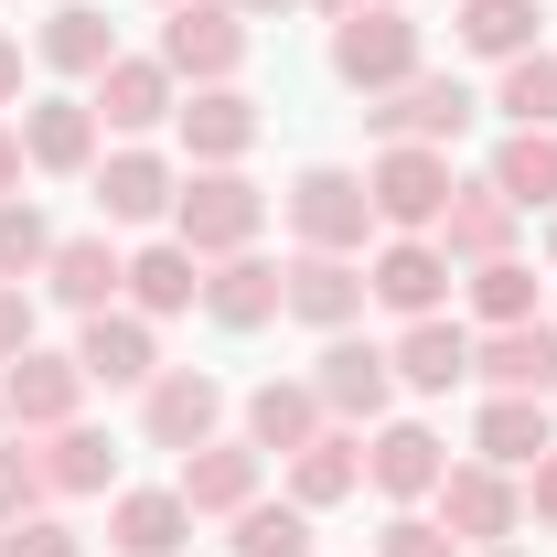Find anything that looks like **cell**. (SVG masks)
<instances>
[{"instance_id": "6da1fadb", "label": "cell", "mask_w": 557, "mask_h": 557, "mask_svg": "<svg viewBox=\"0 0 557 557\" xmlns=\"http://www.w3.org/2000/svg\"><path fill=\"white\" fill-rule=\"evenodd\" d=\"M172 236L194 247V258H247L258 236H269V194L225 161V172H183V194H172Z\"/></svg>"}, {"instance_id": "7a4b0ae2", "label": "cell", "mask_w": 557, "mask_h": 557, "mask_svg": "<svg viewBox=\"0 0 557 557\" xmlns=\"http://www.w3.org/2000/svg\"><path fill=\"white\" fill-rule=\"evenodd\" d=\"M247 44H258V22H247L236 0H172L150 54L172 65V86H236V75H247Z\"/></svg>"}, {"instance_id": "3957f363", "label": "cell", "mask_w": 557, "mask_h": 557, "mask_svg": "<svg viewBox=\"0 0 557 557\" xmlns=\"http://www.w3.org/2000/svg\"><path fill=\"white\" fill-rule=\"evenodd\" d=\"M278 214H289V247H322V258H364V236H375V194H364V172H344V161H311L278 194Z\"/></svg>"}, {"instance_id": "277c9868", "label": "cell", "mask_w": 557, "mask_h": 557, "mask_svg": "<svg viewBox=\"0 0 557 557\" xmlns=\"http://www.w3.org/2000/svg\"><path fill=\"white\" fill-rule=\"evenodd\" d=\"M450 150H418V139H386L364 161V194H375V236H429L450 214Z\"/></svg>"}, {"instance_id": "5b68a950", "label": "cell", "mask_w": 557, "mask_h": 557, "mask_svg": "<svg viewBox=\"0 0 557 557\" xmlns=\"http://www.w3.org/2000/svg\"><path fill=\"white\" fill-rule=\"evenodd\" d=\"M311 397H322L333 429H375V418L397 408V354L364 344V322H354V333H322V354H311Z\"/></svg>"}, {"instance_id": "8992f818", "label": "cell", "mask_w": 557, "mask_h": 557, "mask_svg": "<svg viewBox=\"0 0 557 557\" xmlns=\"http://www.w3.org/2000/svg\"><path fill=\"white\" fill-rule=\"evenodd\" d=\"M483 119V97L461 86V75H440V65H418L408 86H386V97H364V129H375V150L386 139H418V150H450V139Z\"/></svg>"}, {"instance_id": "52a82bcc", "label": "cell", "mask_w": 557, "mask_h": 557, "mask_svg": "<svg viewBox=\"0 0 557 557\" xmlns=\"http://www.w3.org/2000/svg\"><path fill=\"white\" fill-rule=\"evenodd\" d=\"M429 515H440L461 547H515V536H525V483L493 472V461H450L440 493H429Z\"/></svg>"}, {"instance_id": "ba28073f", "label": "cell", "mask_w": 557, "mask_h": 557, "mask_svg": "<svg viewBox=\"0 0 557 557\" xmlns=\"http://www.w3.org/2000/svg\"><path fill=\"white\" fill-rule=\"evenodd\" d=\"M418 65H429V33H418L408 11H354V22H333V75H344L354 97H386Z\"/></svg>"}, {"instance_id": "9c48e42d", "label": "cell", "mask_w": 557, "mask_h": 557, "mask_svg": "<svg viewBox=\"0 0 557 557\" xmlns=\"http://www.w3.org/2000/svg\"><path fill=\"white\" fill-rule=\"evenodd\" d=\"M139 440L150 450H205V440H225V386H214L205 364H161L150 386H139Z\"/></svg>"}, {"instance_id": "30bf717a", "label": "cell", "mask_w": 557, "mask_h": 557, "mask_svg": "<svg viewBox=\"0 0 557 557\" xmlns=\"http://www.w3.org/2000/svg\"><path fill=\"white\" fill-rule=\"evenodd\" d=\"M97 225H172V194H183V161L172 150H150V139H119V150H97Z\"/></svg>"}, {"instance_id": "8fae6325", "label": "cell", "mask_w": 557, "mask_h": 557, "mask_svg": "<svg viewBox=\"0 0 557 557\" xmlns=\"http://www.w3.org/2000/svg\"><path fill=\"white\" fill-rule=\"evenodd\" d=\"M0 418H11L22 440H54L65 418H86V364L54 354V344L11 354V364H0Z\"/></svg>"}, {"instance_id": "7c38bea8", "label": "cell", "mask_w": 557, "mask_h": 557, "mask_svg": "<svg viewBox=\"0 0 557 557\" xmlns=\"http://www.w3.org/2000/svg\"><path fill=\"white\" fill-rule=\"evenodd\" d=\"M450 289H461V269H450V247H440V236H386V247L364 258V300H375V311H397V322L450 311Z\"/></svg>"}, {"instance_id": "4fadbf2b", "label": "cell", "mask_w": 557, "mask_h": 557, "mask_svg": "<svg viewBox=\"0 0 557 557\" xmlns=\"http://www.w3.org/2000/svg\"><path fill=\"white\" fill-rule=\"evenodd\" d=\"M450 472V440L440 429H418V418H375L364 429V483L386 493V504H429Z\"/></svg>"}, {"instance_id": "5bb4252c", "label": "cell", "mask_w": 557, "mask_h": 557, "mask_svg": "<svg viewBox=\"0 0 557 557\" xmlns=\"http://www.w3.org/2000/svg\"><path fill=\"white\" fill-rule=\"evenodd\" d=\"M75 364H86V386H150V375H161V322H139L129 300H119V311H86V322H75Z\"/></svg>"}, {"instance_id": "9a60e30c", "label": "cell", "mask_w": 557, "mask_h": 557, "mask_svg": "<svg viewBox=\"0 0 557 557\" xmlns=\"http://www.w3.org/2000/svg\"><path fill=\"white\" fill-rule=\"evenodd\" d=\"M86 108H97V129H119V139H150V129H172V108H183V86H172V65L161 54H119V65L86 86Z\"/></svg>"}, {"instance_id": "2e32d148", "label": "cell", "mask_w": 557, "mask_h": 557, "mask_svg": "<svg viewBox=\"0 0 557 557\" xmlns=\"http://www.w3.org/2000/svg\"><path fill=\"white\" fill-rule=\"evenodd\" d=\"M22 119V161L33 172H54V183H75V172H97V150H108V129H97V108L86 97H33V108H11Z\"/></svg>"}, {"instance_id": "e0dca14e", "label": "cell", "mask_w": 557, "mask_h": 557, "mask_svg": "<svg viewBox=\"0 0 557 557\" xmlns=\"http://www.w3.org/2000/svg\"><path fill=\"white\" fill-rule=\"evenodd\" d=\"M472 375L483 397H557V322H504V333H472Z\"/></svg>"}, {"instance_id": "ac0fdd59", "label": "cell", "mask_w": 557, "mask_h": 557, "mask_svg": "<svg viewBox=\"0 0 557 557\" xmlns=\"http://www.w3.org/2000/svg\"><path fill=\"white\" fill-rule=\"evenodd\" d=\"M33 65L65 75V86H97V75L119 65V22H108L97 0H54V11L33 22Z\"/></svg>"}, {"instance_id": "d6986e66", "label": "cell", "mask_w": 557, "mask_h": 557, "mask_svg": "<svg viewBox=\"0 0 557 557\" xmlns=\"http://www.w3.org/2000/svg\"><path fill=\"white\" fill-rule=\"evenodd\" d=\"M289 269V322H311V333H354L375 300H364V258H322V247H289L278 258Z\"/></svg>"}, {"instance_id": "ffe728a7", "label": "cell", "mask_w": 557, "mask_h": 557, "mask_svg": "<svg viewBox=\"0 0 557 557\" xmlns=\"http://www.w3.org/2000/svg\"><path fill=\"white\" fill-rule=\"evenodd\" d=\"M172 129H183V150H194V172H225V161L258 150V97H247V86H183Z\"/></svg>"}, {"instance_id": "44dd1931", "label": "cell", "mask_w": 557, "mask_h": 557, "mask_svg": "<svg viewBox=\"0 0 557 557\" xmlns=\"http://www.w3.org/2000/svg\"><path fill=\"white\" fill-rule=\"evenodd\" d=\"M44 300H65L75 322L86 311H119L129 300V258H119V236L97 225V236H54V258H44Z\"/></svg>"}, {"instance_id": "7402d4cb", "label": "cell", "mask_w": 557, "mask_h": 557, "mask_svg": "<svg viewBox=\"0 0 557 557\" xmlns=\"http://www.w3.org/2000/svg\"><path fill=\"white\" fill-rule=\"evenodd\" d=\"M258 483H269V450H258V440H205V450H183V472H172V493L194 504V525H205V515H247Z\"/></svg>"}, {"instance_id": "603a6c76", "label": "cell", "mask_w": 557, "mask_h": 557, "mask_svg": "<svg viewBox=\"0 0 557 557\" xmlns=\"http://www.w3.org/2000/svg\"><path fill=\"white\" fill-rule=\"evenodd\" d=\"M278 311H289V269H278V258L247 247V258H214L205 269V322L214 333H269Z\"/></svg>"}, {"instance_id": "cb8c5ba5", "label": "cell", "mask_w": 557, "mask_h": 557, "mask_svg": "<svg viewBox=\"0 0 557 557\" xmlns=\"http://www.w3.org/2000/svg\"><path fill=\"white\" fill-rule=\"evenodd\" d=\"M108 547L119 557H183L194 547V504L172 483H119L108 493Z\"/></svg>"}, {"instance_id": "d4e9b609", "label": "cell", "mask_w": 557, "mask_h": 557, "mask_svg": "<svg viewBox=\"0 0 557 557\" xmlns=\"http://www.w3.org/2000/svg\"><path fill=\"white\" fill-rule=\"evenodd\" d=\"M547 450H557V397H483V408H472V461L536 472Z\"/></svg>"}, {"instance_id": "484cf974", "label": "cell", "mask_w": 557, "mask_h": 557, "mask_svg": "<svg viewBox=\"0 0 557 557\" xmlns=\"http://www.w3.org/2000/svg\"><path fill=\"white\" fill-rule=\"evenodd\" d=\"M397 386L408 397H450V386H472V322H450V311H429V322H397Z\"/></svg>"}, {"instance_id": "4316f807", "label": "cell", "mask_w": 557, "mask_h": 557, "mask_svg": "<svg viewBox=\"0 0 557 557\" xmlns=\"http://www.w3.org/2000/svg\"><path fill=\"white\" fill-rule=\"evenodd\" d=\"M515 225H525V214L504 205L493 183H450V214H440L429 236L450 247V269H493V258H515Z\"/></svg>"}, {"instance_id": "83f0119b", "label": "cell", "mask_w": 557, "mask_h": 557, "mask_svg": "<svg viewBox=\"0 0 557 557\" xmlns=\"http://www.w3.org/2000/svg\"><path fill=\"white\" fill-rule=\"evenodd\" d=\"M364 493V429H322L311 450H289V504L300 515H333Z\"/></svg>"}, {"instance_id": "f1b7e54d", "label": "cell", "mask_w": 557, "mask_h": 557, "mask_svg": "<svg viewBox=\"0 0 557 557\" xmlns=\"http://www.w3.org/2000/svg\"><path fill=\"white\" fill-rule=\"evenodd\" d=\"M333 418H322V397H311V375H269V386H247V440L269 450V461H289V450H311Z\"/></svg>"}, {"instance_id": "f546056e", "label": "cell", "mask_w": 557, "mask_h": 557, "mask_svg": "<svg viewBox=\"0 0 557 557\" xmlns=\"http://www.w3.org/2000/svg\"><path fill=\"white\" fill-rule=\"evenodd\" d=\"M129 311H139V322H172V311H205V258H194L183 236L139 247V258H129Z\"/></svg>"}, {"instance_id": "4dcf8cb0", "label": "cell", "mask_w": 557, "mask_h": 557, "mask_svg": "<svg viewBox=\"0 0 557 557\" xmlns=\"http://www.w3.org/2000/svg\"><path fill=\"white\" fill-rule=\"evenodd\" d=\"M44 483H54V504L119 493V440H108V429H86V418H65V429L44 440Z\"/></svg>"}, {"instance_id": "1f68e13d", "label": "cell", "mask_w": 557, "mask_h": 557, "mask_svg": "<svg viewBox=\"0 0 557 557\" xmlns=\"http://www.w3.org/2000/svg\"><path fill=\"white\" fill-rule=\"evenodd\" d=\"M483 183H493L515 214H547V205H557V129H504Z\"/></svg>"}, {"instance_id": "d6a6232c", "label": "cell", "mask_w": 557, "mask_h": 557, "mask_svg": "<svg viewBox=\"0 0 557 557\" xmlns=\"http://www.w3.org/2000/svg\"><path fill=\"white\" fill-rule=\"evenodd\" d=\"M450 33H461V54L515 65V54H536V0H450Z\"/></svg>"}, {"instance_id": "836d02e7", "label": "cell", "mask_w": 557, "mask_h": 557, "mask_svg": "<svg viewBox=\"0 0 557 557\" xmlns=\"http://www.w3.org/2000/svg\"><path fill=\"white\" fill-rule=\"evenodd\" d=\"M493 119H504V129H557V44L493 65Z\"/></svg>"}, {"instance_id": "e575fe53", "label": "cell", "mask_w": 557, "mask_h": 557, "mask_svg": "<svg viewBox=\"0 0 557 557\" xmlns=\"http://www.w3.org/2000/svg\"><path fill=\"white\" fill-rule=\"evenodd\" d=\"M461 289H472V322H483V333H504V322H536V269H525V258L461 269Z\"/></svg>"}, {"instance_id": "d590c367", "label": "cell", "mask_w": 557, "mask_h": 557, "mask_svg": "<svg viewBox=\"0 0 557 557\" xmlns=\"http://www.w3.org/2000/svg\"><path fill=\"white\" fill-rule=\"evenodd\" d=\"M225 525H236V557H311V515H300V504H269V493H258V504L225 515Z\"/></svg>"}, {"instance_id": "8d00e7d4", "label": "cell", "mask_w": 557, "mask_h": 557, "mask_svg": "<svg viewBox=\"0 0 557 557\" xmlns=\"http://www.w3.org/2000/svg\"><path fill=\"white\" fill-rule=\"evenodd\" d=\"M44 258H54V214L33 194H11L0 205V278H44Z\"/></svg>"}, {"instance_id": "74e56055", "label": "cell", "mask_w": 557, "mask_h": 557, "mask_svg": "<svg viewBox=\"0 0 557 557\" xmlns=\"http://www.w3.org/2000/svg\"><path fill=\"white\" fill-rule=\"evenodd\" d=\"M44 504H54V483H44V450L11 429V440H0V525H22V515H44Z\"/></svg>"}, {"instance_id": "f35d334b", "label": "cell", "mask_w": 557, "mask_h": 557, "mask_svg": "<svg viewBox=\"0 0 557 557\" xmlns=\"http://www.w3.org/2000/svg\"><path fill=\"white\" fill-rule=\"evenodd\" d=\"M375 557H472V547H461V536H450L440 515L397 504V515H386V536H375Z\"/></svg>"}, {"instance_id": "ab89813d", "label": "cell", "mask_w": 557, "mask_h": 557, "mask_svg": "<svg viewBox=\"0 0 557 557\" xmlns=\"http://www.w3.org/2000/svg\"><path fill=\"white\" fill-rule=\"evenodd\" d=\"M0 557H86V536H75L65 515L44 504V515H22V525H0Z\"/></svg>"}, {"instance_id": "60d3db41", "label": "cell", "mask_w": 557, "mask_h": 557, "mask_svg": "<svg viewBox=\"0 0 557 557\" xmlns=\"http://www.w3.org/2000/svg\"><path fill=\"white\" fill-rule=\"evenodd\" d=\"M33 344H44V300H33V278H0V364Z\"/></svg>"}, {"instance_id": "b9f144b4", "label": "cell", "mask_w": 557, "mask_h": 557, "mask_svg": "<svg viewBox=\"0 0 557 557\" xmlns=\"http://www.w3.org/2000/svg\"><path fill=\"white\" fill-rule=\"evenodd\" d=\"M525 525H536V536H557V450L525 472Z\"/></svg>"}, {"instance_id": "7bdbcfd3", "label": "cell", "mask_w": 557, "mask_h": 557, "mask_svg": "<svg viewBox=\"0 0 557 557\" xmlns=\"http://www.w3.org/2000/svg\"><path fill=\"white\" fill-rule=\"evenodd\" d=\"M22 86H33V54H22V44H11V33H0V119H11V108H22Z\"/></svg>"}, {"instance_id": "ee69618b", "label": "cell", "mask_w": 557, "mask_h": 557, "mask_svg": "<svg viewBox=\"0 0 557 557\" xmlns=\"http://www.w3.org/2000/svg\"><path fill=\"white\" fill-rule=\"evenodd\" d=\"M22 172H33V161H22V119H0V205L22 194Z\"/></svg>"}, {"instance_id": "f6af8a7d", "label": "cell", "mask_w": 557, "mask_h": 557, "mask_svg": "<svg viewBox=\"0 0 557 557\" xmlns=\"http://www.w3.org/2000/svg\"><path fill=\"white\" fill-rule=\"evenodd\" d=\"M322 22H354V11H397V0H311Z\"/></svg>"}, {"instance_id": "bcb514c9", "label": "cell", "mask_w": 557, "mask_h": 557, "mask_svg": "<svg viewBox=\"0 0 557 557\" xmlns=\"http://www.w3.org/2000/svg\"><path fill=\"white\" fill-rule=\"evenodd\" d=\"M247 22H278V11H311V0H236Z\"/></svg>"}, {"instance_id": "7dc6e473", "label": "cell", "mask_w": 557, "mask_h": 557, "mask_svg": "<svg viewBox=\"0 0 557 557\" xmlns=\"http://www.w3.org/2000/svg\"><path fill=\"white\" fill-rule=\"evenodd\" d=\"M547 269H557V205H547Z\"/></svg>"}, {"instance_id": "c3c4849f", "label": "cell", "mask_w": 557, "mask_h": 557, "mask_svg": "<svg viewBox=\"0 0 557 557\" xmlns=\"http://www.w3.org/2000/svg\"><path fill=\"white\" fill-rule=\"evenodd\" d=\"M483 557H525V547H483Z\"/></svg>"}, {"instance_id": "681fc988", "label": "cell", "mask_w": 557, "mask_h": 557, "mask_svg": "<svg viewBox=\"0 0 557 557\" xmlns=\"http://www.w3.org/2000/svg\"><path fill=\"white\" fill-rule=\"evenodd\" d=\"M0 440H11V418H0Z\"/></svg>"}, {"instance_id": "f907efd6", "label": "cell", "mask_w": 557, "mask_h": 557, "mask_svg": "<svg viewBox=\"0 0 557 557\" xmlns=\"http://www.w3.org/2000/svg\"><path fill=\"white\" fill-rule=\"evenodd\" d=\"M161 11H172V0H161Z\"/></svg>"}]
</instances>
